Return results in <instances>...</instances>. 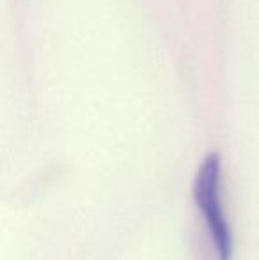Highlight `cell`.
<instances>
[{"instance_id":"6da1fadb","label":"cell","mask_w":259,"mask_h":260,"mask_svg":"<svg viewBox=\"0 0 259 260\" xmlns=\"http://www.w3.org/2000/svg\"><path fill=\"white\" fill-rule=\"evenodd\" d=\"M194 200L204 219L218 260H231L235 237L222 197V161L217 152H210L197 170Z\"/></svg>"}]
</instances>
